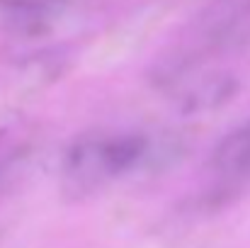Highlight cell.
I'll return each mask as SVG.
<instances>
[{"instance_id":"obj_2","label":"cell","mask_w":250,"mask_h":248,"mask_svg":"<svg viewBox=\"0 0 250 248\" xmlns=\"http://www.w3.org/2000/svg\"><path fill=\"white\" fill-rule=\"evenodd\" d=\"M250 29V0H211L202 7L192 24L194 46L170 56L177 66L194 68L207 51H219L236 44Z\"/></svg>"},{"instance_id":"obj_5","label":"cell","mask_w":250,"mask_h":248,"mask_svg":"<svg viewBox=\"0 0 250 248\" xmlns=\"http://www.w3.org/2000/svg\"><path fill=\"white\" fill-rule=\"evenodd\" d=\"M211 168L224 178L250 175V119L219 139L211 151Z\"/></svg>"},{"instance_id":"obj_1","label":"cell","mask_w":250,"mask_h":248,"mask_svg":"<svg viewBox=\"0 0 250 248\" xmlns=\"http://www.w3.org/2000/svg\"><path fill=\"white\" fill-rule=\"evenodd\" d=\"M166 154L163 144L139 132H90L68 144L61 175L68 190L92 192Z\"/></svg>"},{"instance_id":"obj_6","label":"cell","mask_w":250,"mask_h":248,"mask_svg":"<svg viewBox=\"0 0 250 248\" xmlns=\"http://www.w3.org/2000/svg\"><path fill=\"white\" fill-rule=\"evenodd\" d=\"M27 163H29L27 149H15L0 158V192L7 190L17 178H22L27 173Z\"/></svg>"},{"instance_id":"obj_7","label":"cell","mask_w":250,"mask_h":248,"mask_svg":"<svg viewBox=\"0 0 250 248\" xmlns=\"http://www.w3.org/2000/svg\"><path fill=\"white\" fill-rule=\"evenodd\" d=\"M20 124V114L17 112H0V141L7 139Z\"/></svg>"},{"instance_id":"obj_4","label":"cell","mask_w":250,"mask_h":248,"mask_svg":"<svg viewBox=\"0 0 250 248\" xmlns=\"http://www.w3.org/2000/svg\"><path fill=\"white\" fill-rule=\"evenodd\" d=\"M68 2L71 0H0V27L37 37L66 12Z\"/></svg>"},{"instance_id":"obj_3","label":"cell","mask_w":250,"mask_h":248,"mask_svg":"<svg viewBox=\"0 0 250 248\" xmlns=\"http://www.w3.org/2000/svg\"><path fill=\"white\" fill-rule=\"evenodd\" d=\"M194 71L185 73L175 85L167 88V90H175L172 97L185 114H209L233 100L238 90V81L231 73H224V71L194 73Z\"/></svg>"}]
</instances>
